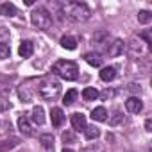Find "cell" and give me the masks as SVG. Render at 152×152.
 Listing matches in <instances>:
<instances>
[{
  "label": "cell",
  "instance_id": "cell-1",
  "mask_svg": "<svg viewBox=\"0 0 152 152\" xmlns=\"http://www.w3.org/2000/svg\"><path fill=\"white\" fill-rule=\"evenodd\" d=\"M36 93L43 99V100H56L61 93V83L52 77V75H45V77H41L38 81V86H36Z\"/></svg>",
  "mask_w": 152,
  "mask_h": 152
},
{
  "label": "cell",
  "instance_id": "cell-2",
  "mask_svg": "<svg viewBox=\"0 0 152 152\" xmlns=\"http://www.w3.org/2000/svg\"><path fill=\"white\" fill-rule=\"evenodd\" d=\"M52 73L57 75V77H61V79H64V81H75L79 77V66H77V63H73V61L59 59V61L54 63Z\"/></svg>",
  "mask_w": 152,
  "mask_h": 152
},
{
  "label": "cell",
  "instance_id": "cell-3",
  "mask_svg": "<svg viewBox=\"0 0 152 152\" xmlns=\"http://www.w3.org/2000/svg\"><path fill=\"white\" fill-rule=\"evenodd\" d=\"M63 13L72 22H86L91 16V9L83 2H66V4H63Z\"/></svg>",
  "mask_w": 152,
  "mask_h": 152
},
{
  "label": "cell",
  "instance_id": "cell-4",
  "mask_svg": "<svg viewBox=\"0 0 152 152\" xmlns=\"http://www.w3.org/2000/svg\"><path fill=\"white\" fill-rule=\"evenodd\" d=\"M31 22L34 27L41 29V31H47L50 25H52V15L45 9V7H36L32 13H31Z\"/></svg>",
  "mask_w": 152,
  "mask_h": 152
},
{
  "label": "cell",
  "instance_id": "cell-5",
  "mask_svg": "<svg viewBox=\"0 0 152 152\" xmlns=\"http://www.w3.org/2000/svg\"><path fill=\"white\" fill-rule=\"evenodd\" d=\"M124 48H125V43L120 38H116V39H113V43H107L106 52L109 54V57H118L124 52Z\"/></svg>",
  "mask_w": 152,
  "mask_h": 152
},
{
  "label": "cell",
  "instance_id": "cell-6",
  "mask_svg": "<svg viewBox=\"0 0 152 152\" xmlns=\"http://www.w3.org/2000/svg\"><path fill=\"white\" fill-rule=\"evenodd\" d=\"M125 109H127L129 113L138 115V113L143 109V102H141L138 97H131V99H127V100H125Z\"/></svg>",
  "mask_w": 152,
  "mask_h": 152
},
{
  "label": "cell",
  "instance_id": "cell-7",
  "mask_svg": "<svg viewBox=\"0 0 152 152\" xmlns=\"http://www.w3.org/2000/svg\"><path fill=\"white\" fill-rule=\"evenodd\" d=\"M31 120H32V124H36V125H43V124H45V111H43L41 106H34V107H32V111H31Z\"/></svg>",
  "mask_w": 152,
  "mask_h": 152
},
{
  "label": "cell",
  "instance_id": "cell-8",
  "mask_svg": "<svg viewBox=\"0 0 152 152\" xmlns=\"http://www.w3.org/2000/svg\"><path fill=\"white\" fill-rule=\"evenodd\" d=\"M50 120H52V125L54 127H61L64 124V113L61 107H52L50 111Z\"/></svg>",
  "mask_w": 152,
  "mask_h": 152
},
{
  "label": "cell",
  "instance_id": "cell-9",
  "mask_svg": "<svg viewBox=\"0 0 152 152\" xmlns=\"http://www.w3.org/2000/svg\"><path fill=\"white\" fill-rule=\"evenodd\" d=\"M18 129H20V132H22L23 136H32V125H31V122H29V116L22 115V116L18 118Z\"/></svg>",
  "mask_w": 152,
  "mask_h": 152
},
{
  "label": "cell",
  "instance_id": "cell-10",
  "mask_svg": "<svg viewBox=\"0 0 152 152\" xmlns=\"http://www.w3.org/2000/svg\"><path fill=\"white\" fill-rule=\"evenodd\" d=\"M72 127L75 131H84L86 129V116L83 113H73L72 115Z\"/></svg>",
  "mask_w": 152,
  "mask_h": 152
},
{
  "label": "cell",
  "instance_id": "cell-11",
  "mask_svg": "<svg viewBox=\"0 0 152 152\" xmlns=\"http://www.w3.org/2000/svg\"><path fill=\"white\" fill-rule=\"evenodd\" d=\"M18 54H20V57H23V59L31 57V56L34 54V45H32V41H29V39L22 41V43H20V48H18Z\"/></svg>",
  "mask_w": 152,
  "mask_h": 152
},
{
  "label": "cell",
  "instance_id": "cell-12",
  "mask_svg": "<svg viewBox=\"0 0 152 152\" xmlns=\"http://www.w3.org/2000/svg\"><path fill=\"white\" fill-rule=\"evenodd\" d=\"M115 77H116V68L115 66H106V68L100 70V79L104 83H111Z\"/></svg>",
  "mask_w": 152,
  "mask_h": 152
},
{
  "label": "cell",
  "instance_id": "cell-13",
  "mask_svg": "<svg viewBox=\"0 0 152 152\" xmlns=\"http://www.w3.org/2000/svg\"><path fill=\"white\" fill-rule=\"evenodd\" d=\"M84 61L90 66H100L102 64V56H100V52H88L84 56Z\"/></svg>",
  "mask_w": 152,
  "mask_h": 152
},
{
  "label": "cell",
  "instance_id": "cell-14",
  "mask_svg": "<svg viewBox=\"0 0 152 152\" xmlns=\"http://www.w3.org/2000/svg\"><path fill=\"white\" fill-rule=\"evenodd\" d=\"M90 116H91L93 122H106V120H107V109L102 107V106H100V107H95Z\"/></svg>",
  "mask_w": 152,
  "mask_h": 152
},
{
  "label": "cell",
  "instance_id": "cell-15",
  "mask_svg": "<svg viewBox=\"0 0 152 152\" xmlns=\"http://www.w3.org/2000/svg\"><path fill=\"white\" fill-rule=\"evenodd\" d=\"M39 141H41V147L47 152H54V136L52 134H41Z\"/></svg>",
  "mask_w": 152,
  "mask_h": 152
},
{
  "label": "cell",
  "instance_id": "cell-16",
  "mask_svg": "<svg viewBox=\"0 0 152 152\" xmlns=\"http://www.w3.org/2000/svg\"><path fill=\"white\" fill-rule=\"evenodd\" d=\"M0 15H2V16H15V15H16V7H15V4H11V2L0 4Z\"/></svg>",
  "mask_w": 152,
  "mask_h": 152
},
{
  "label": "cell",
  "instance_id": "cell-17",
  "mask_svg": "<svg viewBox=\"0 0 152 152\" xmlns=\"http://www.w3.org/2000/svg\"><path fill=\"white\" fill-rule=\"evenodd\" d=\"M61 47L66 48V50H75L77 48V39L73 36H63L61 38Z\"/></svg>",
  "mask_w": 152,
  "mask_h": 152
},
{
  "label": "cell",
  "instance_id": "cell-18",
  "mask_svg": "<svg viewBox=\"0 0 152 152\" xmlns=\"http://www.w3.org/2000/svg\"><path fill=\"white\" fill-rule=\"evenodd\" d=\"M84 136H86V140H95V138H99L100 136V129L93 124V125H86V129H84Z\"/></svg>",
  "mask_w": 152,
  "mask_h": 152
},
{
  "label": "cell",
  "instance_id": "cell-19",
  "mask_svg": "<svg viewBox=\"0 0 152 152\" xmlns=\"http://www.w3.org/2000/svg\"><path fill=\"white\" fill-rule=\"evenodd\" d=\"M77 95H79L77 90H68V91L64 93V97H63V104H64V106H72L75 100H77Z\"/></svg>",
  "mask_w": 152,
  "mask_h": 152
},
{
  "label": "cell",
  "instance_id": "cell-20",
  "mask_svg": "<svg viewBox=\"0 0 152 152\" xmlns=\"http://www.w3.org/2000/svg\"><path fill=\"white\" fill-rule=\"evenodd\" d=\"M83 99H84V100H88V102L97 100V99H99V91H97L95 88L88 86V88H84V90H83Z\"/></svg>",
  "mask_w": 152,
  "mask_h": 152
},
{
  "label": "cell",
  "instance_id": "cell-21",
  "mask_svg": "<svg viewBox=\"0 0 152 152\" xmlns=\"http://www.w3.org/2000/svg\"><path fill=\"white\" fill-rule=\"evenodd\" d=\"M107 39H109V34H107L106 31H99V32H95V34H93V43L106 45V43H109Z\"/></svg>",
  "mask_w": 152,
  "mask_h": 152
},
{
  "label": "cell",
  "instance_id": "cell-22",
  "mask_svg": "<svg viewBox=\"0 0 152 152\" xmlns=\"http://www.w3.org/2000/svg\"><path fill=\"white\" fill-rule=\"evenodd\" d=\"M138 22L143 23V25H147V23L152 22V15H150L148 11H140V13H138Z\"/></svg>",
  "mask_w": 152,
  "mask_h": 152
},
{
  "label": "cell",
  "instance_id": "cell-23",
  "mask_svg": "<svg viewBox=\"0 0 152 152\" xmlns=\"http://www.w3.org/2000/svg\"><path fill=\"white\" fill-rule=\"evenodd\" d=\"M9 56H11L9 43H0V59H7Z\"/></svg>",
  "mask_w": 152,
  "mask_h": 152
},
{
  "label": "cell",
  "instance_id": "cell-24",
  "mask_svg": "<svg viewBox=\"0 0 152 152\" xmlns=\"http://www.w3.org/2000/svg\"><path fill=\"white\" fill-rule=\"evenodd\" d=\"M61 140H63L64 143H73V141H75V136H73V132H72V131H66V132H63Z\"/></svg>",
  "mask_w": 152,
  "mask_h": 152
},
{
  "label": "cell",
  "instance_id": "cell-25",
  "mask_svg": "<svg viewBox=\"0 0 152 152\" xmlns=\"http://www.w3.org/2000/svg\"><path fill=\"white\" fill-rule=\"evenodd\" d=\"M9 39V31L6 27H0V43H6Z\"/></svg>",
  "mask_w": 152,
  "mask_h": 152
},
{
  "label": "cell",
  "instance_id": "cell-26",
  "mask_svg": "<svg viewBox=\"0 0 152 152\" xmlns=\"http://www.w3.org/2000/svg\"><path fill=\"white\" fill-rule=\"evenodd\" d=\"M113 95H115V91H113V90H109V88H106L102 93H99V97H102L104 100H109V99H113Z\"/></svg>",
  "mask_w": 152,
  "mask_h": 152
},
{
  "label": "cell",
  "instance_id": "cell-27",
  "mask_svg": "<svg viewBox=\"0 0 152 152\" xmlns=\"http://www.w3.org/2000/svg\"><path fill=\"white\" fill-rule=\"evenodd\" d=\"M122 120H124V115H120V113L116 111V113H115V116H113V118L109 120V124H111V125H118V124H120Z\"/></svg>",
  "mask_w": 152,
  "mask_h": 152
},
{
  "label": "cell",
  "instance_id": "cell-28",
  "mask_svg": "<svg viewBox=\"0 0 152 152\" xmlns=\"http://www.w3.org/2000/svg\"><path fill=\"white\" fill-rule=\"evenodd\" d=\"M129 47H131V48H136V45H134L132 41L129 43ZM143 50H145V48H143V45H141V39H138V54H143Z\"/></svg>",
  "mask_w": 152,
  "mask_h": 152
},
{
  "label": "cell",
  "instance_id": "cell-29",
  "mask_svg": "<svg viewBox=\"0 0 152 152\" xmlns=\"http://www.w3.org/2000/svg\"><path fill=\"white\" fill-rule=\"evenodd\" d=\"M145 131H147V132H150V131H152V120H150V118H147V120H145Z\"/></svg>",
  "mask_w": 152,
  "mask_h": 152
},
{
  "label": "cell",
  "instance_id": "cell-30",
  "mask_svg": "<svg viewBox=\"0 0 152 152\" xmlns=\"http://www.w3.org/2000/svg\"><path fill=\"white\" fill-rule=\"evenodd\" d=\"M129 90H131V91H136V90L140 91L141 88H140V84H134V83H132V84H129Z\"/></svg>",
  "mask_w": 152,
  "mask_h": 152
},
{
  "label": "cell",
  "instance_id": "cell-31",
  "mask_svg": "<svg viewBox=\"0 0 152 152\" xmlns=\"http://www.w3.org/2000/svg\"><path fill=\"white\" fill-rule=\"evenodd\" d=\"M9 107V104H6V102H0V109H7Z\"/></svg>",
  "mask_w": 152,
  "mask_h": 152
},
{
  "label": "cell",
  "instance_id": "cell-32",
  "mask_svg": "<svg viewBox=\"0 0 152 152\" xmlns=\"http://www.w3.org/2000/svg\"><path fill=\"white\" fill-rule=\"evenodd\" d=\"M63 152H73V150H72V148H64Z\"/></svg>",
  "mask_w": 152,
  "mask_h": 152
}]
</instances>
